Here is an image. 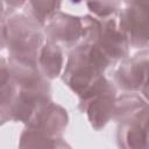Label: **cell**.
<instances>
[{
    "mask_svg": "<svg viewBox=\"0 0 149 149\" xmlns=\"http://www.w3.org/2000/svg\"><path fill=\"white\" fill-rule=\"evenodd\" d=\"M111 65L108 58L95 45L80 43L70 51L62 79L79 97L104 77L106 69Z\"/></svg>",
    "mask_w": 149,
    "mask_h": 149,
    "instance_id": "obj_1",
    "label": "cell"
},
{
    "mask_svg": "<svg viewBox=\"0 0 149 149\" xmlns=\"http://www.w3.org/2000/svg\"><path fill=\"white\" fill-rule=\"evenodd\" d=\"M8 58L36 65L37 55L45 37L43 29L24 13H14L6 19Z\"/></svg>",
    "mask_w": 149,
    "mask_h": 149,
    "instance_id": "obj_2",
    "label": "cell"
},
{
    "mask_svg": "<svg viewBox=\"0 0 149 149\" xmlns=\"http://www.w3.org/2000/svg\"><path fill=\"white\" fill-rule=\"evenodd\" d=\"M78 109L86 113L94 130H101L113 118L116 87L105 76L79 97Z\"/></svg>",
    "mask_w": 149,
    "mask_h": 149,
    "instance_id": "obj_3",
    "label": "cell"
},
{
    "mask_svg": "<svg viewBox=\"0 0 149 149\" xmlns=\"http://www.w3.org/2000/svg\"><path fill=\"white\" fill-rule=\"evenodd\" d=\"M118 28L126 36L129 47H148L149 1H126L119 9Z\"/></svg>",
    "mask_w": 149,
    "mask_h": 149,
    "instance_id": "obj_4",
    "label": "cell"
},
{
    "mask_svg": "<svg viewBox=\"0 0 149 149\" xmlns=\"http://www.w3.org/2000/svg\"><path fill=\"white\" fill-rule=\"evenodd\" d=\"M148 56V50L143 49L133 57L122 59L113 73V84H116V86L125 92L143 93V97L147 99Z\"/></svg>",
    "mask_w": 149,
    "mask_h": 149,
    "instance_id": "obj_5",
    "label": "cell"
},
{
    "mask_svg": "<svg viewBox=\"0 0 149 149\" xmlns=\"http://www.w3.org/2000/svg\"><path fill=\"white\" fill-rule=\"evenodd\" d=\"M42 29L48 41L58 45L63 44L66 48H74L80 43L83 36L81 16L58 10L48 20Z\"/></svg>",
    "mask_w": 149,
    "mask_h": 149,
    "instance_id": "obj_6",
    "label": "cell"
},
{
    "mask_svg": "<svg viewBox=\"0 0 149 149\" xmlns=\"http://www.w3.org/2000/svg\"><path fill=\"white\" fill-rule=\"evenodd\" d=\"M50 101L52 100L51 86L49 81L37 87L19 88L16 97L10 106L12 120L27 125L33 115Z\"/></svg>",
    "mask_w": 149,
    "mask_h": 149,
    "instance_id": "obj_7",
    "label": "cell"
},
{
    "mask_svg": "<svg viewBox=\"0 0 149 149\" xmlns=\"http://www.w3.org/2000/svg\"><path fill=\"white\" fill-rule=\"evenodd\" d=\"M113 64L128 57L129 44L126 36L118 28L116 19L100 20L99 34L94 44Z\"/></svg>",
    "mask_w": 149,
    "mask_h": 149,
    "instance_id": "obj_8",
    "label": "cell"
},
{
    "mask_svg": "<svg viewBox=\"0 0 149 149\" xmlns=\"http://www.w3.org/2000/svg\"><path fill=\"white\" fill-rule=\"evenodd\" d=\"M68 123L69 115L66 109L61 105L50 101L33 115L26 127L36 129L52 139H62Z\"/></svg>",
    "mask_w": 149,
    "mask_h": 149,
    "instance_id": "obj_9",
    "label": "cell"
},
{
    "mask_svg": "<svg viewBox=\"0 0 149 149\" xmlns=\"http://www.w3.org/2000/svg\"><path fill=\"white\" fill-rule=\"evenodd\" d=\"M116 143L119 149H148V111L119 122Z\"/></svg>",
    "mask_w": 149,
    "mask_h": 149,
    "instance_id": "obj_10",
    "label": "cell"
},
{
    "mask_svg": "<svg viewBox=\"0 0 149 149\" xmlns=\"http://www.w3.org/2000/svg\"><path fill=\"white\" fill-rule=\"evenodd\" d=\"M36 65L42 77L48 80L56 79L61 76L64 65L63 50L61 45L45 40L38 51Z\"/></svg>",
    "mask_w": 149,
    "mask_h": 149,
    "instance_id": "obj_11",
    "label": "cell"
},
{
    "mask_svg": "<svg viewBox=\"0 0 149 149\" xmlns=\"http://www.w3.org/2000/svg\"><path fill=\"white\" fill-rule=\"evenodd\" d=\"M148 111L147 99L139 93L127 92L115 98L113 120L118 123Z\"/></svg>",
    "mask_w": 149,
    "mask_h": 149,
    "instance_id": "obj_12",
    "label": "cell"
},
{
    "mask_svg": "<svg viewBox=\"0 0 149 149\" xmlns=\"http://www.w3.org/2000/svg\"><path fill=\"white\" fill-rule=\"evenodd\" d=\"M62 143L63 139H52L26 127L20 136L19 149H62Z\"/></svg>",
    "mask_w": 149,
    "mask_h": 149,
    "instance_id": "obj_13",
    "label": "cell"
},
{
    "mask_svg": "<svg viewBox=\"0 0 149 149\" xmlns=\"http://www.w3.org/2000/svg\"><path fill=\"white\" fill-rule=\"evenodd\" d=\"M61 1H26L23 10L27 16L43 28L48 20L61 9Z\"/></svg>",
    "mask_w": 149,
    "mask_h": 149,
    "instance_id": "obj_14",
    "label": "cell"
},
{
    "mask_svg": "<svg viewBox=\"0 0 149 149\" xmlns=\"http://www.w3.org/2000/svg\"><path fill=\"white\" fill-rule=\"evenodd\" d=\"M87 9L99 20L113 17L120 9L121 2L119 1H88L86 2Z\"/></svg>",
    "mask_w": 149,
    "mask_h": 149,
    "instance_id": "obj_15",
    "label": "cell"
},
{
    "mask_svg": "<svg viewBox=\"0 0 149 149\" xmlns=\"http://www.w3.org/2000/svg\"><path fill=\"white\" fill-rule=\"evenodd\" d=\"M7 45V26L6 20L0 17V51Z\"/></svg>",
    "mask_w": 149,
    "mask_h": 149,
    "instance_id": "obj_16",
    "label": "cell"
},
{
    "mask_svg": "<svg viewBox=\"0 0 149 149\" xmlns=\"http://www.w3.org/2000/svg\"><path fill=\"white\" fill-rule=\"evenodd\" d=\"M10 120H12L10 112L8 109H5V108L0 107V126L6 123L7 121H10Z\"/></svg>",
    "mask_w": 149,
    "mask_h": 149,
    "instance_id": "obj_17",
    "label": "cell"
},
{
    "mask_svg": "<svg viewBox=\"0 0 149 149\" xmlns=\"http://www.w3.org/2000/svg\"><path fill=\"white\" fill-rule=\"evenodd\" d=\"M0 17L6 20V7L3 1H0Z\"/></svg>",
    "mask_w": 149,
    "mask_h": 149,
    "instance_id": "obj_18",
    "label": "cell"
}]
</instances>
